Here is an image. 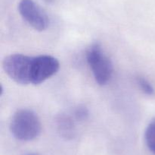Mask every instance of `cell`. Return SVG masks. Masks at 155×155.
<instances>
[{"instance_id":"obj_1","label":"cell","mask_w":155,"mask_h":155,"mask_svg":"<svg viewBox=\"0 0 155 155\" xmlns=\"http://www.w3.org/2000/svg\"><path fill=\"white\" fill-rule=\"evenodd\" d=\"M42 125L39 116L31 109H21L15 112L10 122V131L16 139L29 141L41 133Z\"/></svg>"},{"instance_id":"obj_2","label":"cell","mask_w":155,"mask_h":155,"mask_svg":"<svg viewBox=\"0 0 155 155\" xmlns=\"http://www.w3.org/2000/svg\"><path fill=\"white\" fill-rule=\"evenodd\" d=\"M86 60L95 80L99 85H104L110 80L113 65L98 43H94L86 52Z\"/></svg>"},{"instance_id":"obj_3","label":"cell","mask_w":155,"mask_h":155,"mask_svg":"<svg viewBox=\"0 0 155 155\" xmlns=\"http://www.w3.org/2000/svg\"><path fill=\"white\" fill-rule=\"evenodd\" d=\"M32 60L33 56L21 53L9 55L3 60V69L16 83L23 85L28 84H30Z\"/></svg>"},{"instance_id":"obj_4","label":"cell","mask_w":155,"mask_h":155,"mask_svg":"<svg viewBox=\"0 0 155 155\" xmlns=\"http://www.w3.org/2000/svg\"><path fill=\"white\" fill-rule=\"evenodd\" d=\"M60 68L58 60L49 55L33 56L30 84L37 85L52 77Z\"/></svg>"},{"instance_id":"obj_5","label":"cell","mask_w":155,"mask_h":155,"mask_svg":"<svg viewBox=\"0 0 155 155\" xmlns=\"http://www.w3.org/2000/svg\"><path fill=\"white\" fill-rule=\"evenodd\" d=\"M18 11L21 17L35 30L42 31L48 28V15L33 0H21L18 5Z\"/></svg>"},{"instance_id":"obj_6","label":"cell","mask_w":155,"mask_h":155,"mask_svg":"<svg viewBox=\"0 0 155 155\" xmlns=\"http://www.w3.org/2000/svg\"><path fill=\"white\" fill-rule=\"evenodd\" d=\"M58 130L62 137L72 138L75 134V125L72 119L66 114H60L56 119Z\"/></svg>"},{"instance_id":"obj_7","label":"cell","mask_w":155,"mask_h":155,"mask_svg":"<svg viewBox=\"0 0 155 155\" xmlns=\"http://www.w3.org/2000/svg\"><path fill=\"white\" fill-rule=\"evenodd\" d=\"M145 138L148 149L155 154V122L153 120L145 130Z\"/></svg>"},{"instance_id":"obj_8","label":"cell","mask_w":155,"mask_h":155,"mask_svg":"<svg viewBox=\"0 0 155 155\" xmlns=\"http://www.w3.org/2000/svg\"><path fill=\"white\" fill-rule=\"evenodd\" d=\"M136 81H137V84L139 88L145 94H148V95H153L154 94V87L146 78L142 77V76H139L136 78Z\"/></svg>"},{"instance_id":"obj_9","label":"cell","mask_w":155,"mask_h":155,"mask_svg":"<svg viewBox=\"0 0 155 155\" xmlns=\"http://www.w3.org/2000/svg\"><path fill=\"white\" fill-rule=\"evenodd\" d=\"M89 112L87 108L84 106H79L76 109L75 112H74V115L75 118L77 119L78 121H84V120L87 119L89 117Z\"/></svg>"},{"instance_id":"obj_10","label":"cell","mask_w":155,"mask_h":155,"mask_svg":"<svg viewBox=\"0 0 155 155\" xmlns=\"http://www.w3.org/2000/svg\"><path fill=\"white\" fill-rule=\"evenodd\" d=\"M45 1H46V2H52L53 0H45Z\"/></svg>"},{"instance_id":"obj_11","label":"cell","mask_w":155,"mask_h":155,"mask_svg":"<svg viewBox=\"0 0 155 155\" xmlns=\"http://www.w3.org/2000/svg\"><path fill=\"white\" fill-rule=\"evenodd\" d=\"M153 121H154V122H155V119H153Z\"/></svg>"},{"instance_id":"obj_12","label":"cell","mask_w":155,"mask_h":155,"mask_svg":"<svg viewBox=\"0 0 155 155\" xmlns=\"http://www.w3.org/2000/svg\"><path fill=\"white\" fill-rule=\"evenodd\" d=\"M36 155H39V154H36Z\"/></svg>"}]
</instances>
